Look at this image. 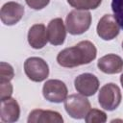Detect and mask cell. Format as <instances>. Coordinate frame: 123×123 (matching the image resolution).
<instances>
[{
	"label": "cell",
	"mask_w": 123,
	"mask_h": 123,
	"mask_svg": "<svg viewBox=\"0 0 123 123\" xmlns=\"http://www.w3.org/2000/svg\"><path fill=\"white\" fill-rule=\"evenodd\" d=\"M96 55L95 45L89 40H83L72 47L62 50L57 56V62L62 67L73 68L91 62Z\"/></svg>",
	"instance_id": "cell-1"
},
{
	"label": "cell",
	"mask_w": 123,
	"mask_h": 123,
	"mask_svg": "<svg viewBox=\"0 0 123 123\" xmlns=\"http://www.w3.org/2000/svg\"><path fill=\"white\" fill-rule=\"evenodd\" d=\"M28 42L34 49H41L48 42L46 27L43 24L33 25L28 32Z\"/></svg>",
	"instance_id": "cell-14"
},
{
	"label": "cell",
	"mask_w": 123,
	"mask_h": 123,
	"mask_svg": "<svg viewBox=\"0 0 123 123\" xmlns=\"http://www.w3.org/2000/svg\"><path fill=\"white\" fill-rule=\"evenodd\" d=\"M111 10L119 27L123 29V0H111Z\"/></svg>",
	"instance_id": "cell-17"
},
{
	"label": "cell",
	"mask_w": 123,
	"mask_h": 123,
	"mask_svg": "<svg viewBox=\"0 0 123 123\" xmlns=\"http://www.w3.org/2000/svg\"><path fill=\"white\" fill-rule=\"evenodd\" d=\"M63 102L66 112L75 119L85 118L91 108L89 101L82 94H71Z\"/></svg>",
	"instance_id": "cell-4"
},
{
	"label": "cell",
	"mask_w": 123,
	"mask_h": 123,
	"mask_svg": "<svg viewBox=\"0 0 123 123\" xmlns=\"http://www.w3.org/2000/svg\"><path fill=\"white\" fill-rule=\"evenodd\" d=\"M122 48H123V42H122Z\"/></svg>",
	"instance_id": "cell-22"
},
{
	"label": "cell",
	"mask_w": 123,
	"mask_h": 123,
	"mask_svg": "<svg viewBox=\"0 0 123 123\" xmlns=\"http://www.w3.org/2000/svg\"><path fill=\"white\" fill-rule=\"evenodd\" d=\"M120 83H121V86H123V73H122V75L120 76Z\"/></svg>",
	"instance_id": "cell-21"
},
{
	"label": "cell",
	"mask_w": 123,
	"mask_h": 123,
	"mask_svg": "<svg viewBox=\"0 0 123 123\" xmlns=\"http://www.w3.org/2000/svg\"><path fill=\"white\" fill-rule=\"evenodd\" d=\"M12 94V86L10 82H0V99H6Z\"/></svg>",
	"instance_id": "cell-19"
},
{
	"label": "cell",
	"mask_w": 123,
	"mask_h": 123,
	"mask_svg": "<svg viewBox=\"0 0 123 123\" xmlns=\"http://www.w3.org/2000/svg\"><path fill=\"white\" fill-rule=\"evenodd\" d=\"M74 86L80 94L86 97L92 96L99 88V80L91 73H83L75 78Z\"/></svg>",
	"instance_id": "cell-7"
},
{
	"label": "cell",
	"mask_w": 123,
	"mask_h": 123,
	"mask_svg": "<svg viewBox=\"0 0 123 123\" xmlns=\"http://www.w3.org/2000/svg\"><path fill=\"white\" fill-rule=\"evenodd\" d=\"M20 115V108L14 98L9 97L1 100L0 118L2 122L12 123L18 120Z\"/></svg>",
	"instance_id": "cell-11"
},
{
	"label": "cell",
	"mask_w": 123,
	"mask_h": 123,
	"mask_svg": "<svg viewBox=\"0 0 123 123\" xmlns=\"http://www.w3.org/2000/svg\"><path fill=\"white\" fill-rule=\"evenodd\" d=\"M122 95L119 86L113 83L104 85L98 94V102L100 106L109 111H114L121 103Z\"/></svg>",
	"instance_id": "cell-3"
},
{
	"label": "cell",
	"mask_w": 123,
	"mask_h": 123,
	"mask_svg": "<svg viewBox=\"0 0 123 123\" xmlns=\"http://www.w3.org/2000/svg\"><path fill=\"white\" fill-rule=\"evenodd\" d=\"M67 86L61 80L51 79L44 83L42 87L43 97L49 102L62 103L67 97Z\"/></svg>",
	"instance_id": "cell-6"
},
{
	"label": "cell",
	"mask_w": 123,
	"mask_h": 123,
	"mask_svg": "<svg viewBox=\"0 0 123 123\" xmlns=\"http://www.w3.org/2000/svg\"><path fill=\"white\" fill-rule=\"evenodd\" d=\"M102 0H67V3L77 10H95L97 9Z\"/></svg>",
	"instance_id": "cell-15"
},
{
	"label": "cell",
	"mask_w": 123,
	"mask_h": 123,
	"mask_svg": "<svg viewBox=\"0 0 123 123\" xmlns=\"http://www.w3.org/2000/svg\"><path fill=\"white\" fill-rule=\"evenodd\" d=\"M25 2L34 10H42L49 4L50 0H25Z\"/></svg>",
	"instance_id": "cell-20"
},
{
	"label": "cell",
	"mask_w": 123,
	"mask_h": 123,
	"mask_svg": "<svg viewBox=\"0 0 123 123\" xmlns=\"http://www.w3.org/2000/svg\"><path fill=\"white\" fill-rule=\"evenodd\" d=\"M119 25L111 14H104L97 24V35L104 40H111L119 34Z\"/></svg>",
	"instance_id": "cell-8"
},
{
	"label": "cell",
	"mask_w": 123,
	"mask_h": 123,
	"mask_svg": "<svg viewBox=\"0 0 123 123\" xmlns=\"http://www.w3.org/2000/svg\"><path fill=\"white\" fill-rule=\"evenodd\" d=\"M66 28L62 18L57 17L52 19L47 26L48 41L52 45H62L66 37Z\"/></svg>",
	"instance_id": "cell-10"
},
{
	"label": "cell",
	"mask_w": 123,
	"mask_h": 123,
	"mask_svg": "<svg viewBox=\"0 0 123 123\" xmlns=\"http://www.w3.org/2000/svg\"><path fill=\"white\" fill-rule=\"evenodd\" d=\"M24 14V7L17 2L5 3L0 11V18L3 24L12 26L21 20Z\"/></svg>",
	"instance_id": "cell-9"
},
{
	"label": "cell",
	"mask_w": 123,
	"mask_h": 123,
	"mask_svg": "<svg viewBox=\"0 0 123 123\" xmlns=\"http://www.w3.org/2000/svg\"><path fill=\"white\" fill-rule=\"evenodd\" d=\"M14 76L13 68L11 64L1 62L0 63V82H11Z\"/></svg>",
	"instance_id": "cell-18"
},
{
	"label": "cell",
	"mask_w": 123,
	"mask_h": 123,
	"mask_svg": "<svg viewBox=\"0 0 123 123\" xmlns=\"http://www.w3.org/2000/svg\"><path fill=\"white\" fill-rule=\"evenodd\" d=\"M86 123H104L107 121V114L100 110L90 109L85 117Z\"/></svg>",
	"instance_id": "cell-16"
},
{
	"label": "cell",
	"mask_w": 123,
	"mask_h": 123,
	"mask_svg": "<svg viewBox=\"0 0 123 123\" xmlns=\"http://www.w3.org/2000/svg\"><path fill=\"white\" fill-rule=\"evenodd\" d=\"M24 72L31 81L39 83L48 77L49 66L43 59L31 57L24 62Z\"/></svg>",
	"instance_id": "cell-5"
},
{
	"label": "cell",
	"mask_w": 123,
	"mask_h": 123,
	"mask_svg": "<svg viewBox=\"0 0 123 123\" xmlns=\"http://www.w3.org/2000/svg\"><path fill=\"white\" fill-rule=\"evenodd\" d=\"M98 68L106 74H117L123 70V60L115 54H108L98 60Z\"/></svg>",
	"instance_id": "cell-12"
},
{
	"label": "cell",
	"mask_w": 123,
	"mask_h": 123,
	"mask_svg": "<svg viewBox=\"0 0 123 123\" xmlns=\"http://www.w3.org/2000/svg\"><path fill=\"white\" fill-rule=\"evenodd\" d=\"M91 24V13L86 10H73L65 19L66 30L71 35H82L86 32Z\"/></svg>",
	"instance_id": "cell-2"
},
{
	"label": "cell",
	"mask_w": 123,
	"mask_h": 123,
	"mask_svg": "<svg viewBox=\"0 0 123 123\" xmlns=\"http://www.w3.org/2000/svg\"><path fill=\"white\" fill-rule=\"evenodd\" d=\"M28 123H62V116L55 111L34 110L29 113Z\"/></svg>",
	"instance_id": "cell-13"
}]
</instances>
